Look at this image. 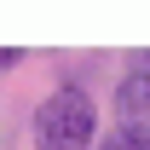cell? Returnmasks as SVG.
<instances>
[{
	"mask_svg": "<svg viewBox=\"0 0 150 150\" xmlns=\"http://www.w3.org/2000/svg\"><path fill=\"white\" fill-rule=\"evenodd\" d=\"M98 144V104L81 81H58L35 104V150H93Z\"/></svg>",
	"mask_w": 150,
	"mask_h": 150,
	"instance_id": "obj_1",
	"label": "cell"
},
{
	"mask_svg": "<svg viewBox=\"0 0 150 150\" xmlns=\"http://www.w3.org/2000/svg\"><path fill=\"white\" fill-rule=\"evenodd\" d=\"M115 121L139 150H150V69H127L121 87H115Z\"/></svg>",
	"mask_w": 150,
	"mask_h": 150,
	"instance_id": "obj_2",
	"label": "cell"
},
{
	"mask_svg": "<svg viewBox=\"0 0 150 150\" xmlns=\"http://www.w3.org/2000/svg\"><path fill=\"white\" fill-rule=\"evenodd\" d=\"M93 150H139V144H133L127 133H104V139H98V144H93Z\"/></svg>",
	"mask_w": 150,
	"mask_h": 150,
	"instance_id": "obj_3",
	"label": "cell"
},
{
	"mask_svg": "<svg viewBox=\"0 0 150 150\" xmlns=\"http://www.w3.org/2000/svg\"><path fill=\"white\" fill-rule=\"evenodd\" d=\"M23 64V52H12V46H0V69H18Z\"/></svg>",
	"mask_w": 150,
	"mask_h": 150,
	"instance_id": "obj_4",
	"label": "cell"
},
{
	"mask_svg": "<svg viewBox=\"0 0 150 150\" xmlns=\"http://www.w3.org/2000/svg\"><path fill=\"white\" fill-rule=\"evenodd\" d=\"M144 69H150V52H144Z\"/></svg>",
	"mask_w": 150,
	"mask_h": 150,
	"instance_id": "obj_5",
	"label": "cell"
}]
</instances>
